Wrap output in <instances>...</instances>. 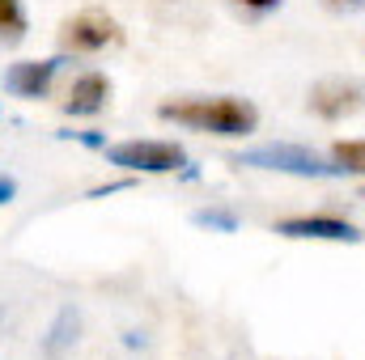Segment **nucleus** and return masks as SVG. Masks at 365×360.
Listing matches in <instances>:
<instances>
[{
	"label": "nucleus",
	"instance_id": "nucleus-12",
	"mask_svg": "<svg viewBox=\"0 0 365 360\" xmlns=\"http://www.w3.org/2000/svg\"><path fill=\"white\" fill-rule=\"evenodd\" d=\"M331 13H361L365 9V0H323Z\"/></svg>",
	"mask_w": 365,
	"mask_h": 360
},
{
	"label": "nucleus",
	"instance_id": "nucleus-6",
	"mask_svg": "<svg viewBox=\"0 0 365 360\" xmlns=\"http://www.w3.org/2000/svg\"><path fill=\"white\" fill-rule=\"evenodd\" d=\"M361 106V85L357 81H323L310 90V110L319 119H344Z\"/></svg>",
	"mask_w": 365,
	"mask_h": 360
},
{
	"label": "nucleus",
	"instance_id": "nucleus-10",
	"mask_svg": "<svg viewBox=\"0 0 365 360\" xmlns=\"http://www.w3.org/2000/svg\"><path fill=\"white\" fill-rule=\"evenodd\" d=\"M331 162L340 166V174H365V140H340L331 149Z\"/></svg>",
	"mask_w": 365,
	"mask_h": 360
},
{
	"label": "nucleus",
	"instance_id": "nucleus-1",
	"mask_svg": "<svg viewBox=\"0 0 365 360\" xmlns=\"http://www.w3.org/2000/svg\"><path fill=\"white\" fill-rule=\"evenodd\" d=\"M158 115L166 123L208 132L221 140H238V136H251L259 127V110L242 97H182V102H162Z\"/></svg>",
	"mask_w": 365,
	"mask_h": 360
},
{
	"label": "nucleus",
	"instance_id": "nucleus-14",
	"mask_svg": "<svg viewBox=\"0 0 365 360\" xmlns=\"http://www.w3.org/2000/svg\"><path fill=\"white\" fill-rule=\"evenodd\" d=\"M13 195H17V182H13V179H0V203H9Z\"/></svg>",
	"mask_w": 365,
	"mask_h": 360
},
{
	"label": "nucleus",
	"instance_id": "nucleus-4",
	"mask_svg": "<svg viewBox=\"0 0 365 360\" xmlns=\"http://www.w3.org/2000/svg\"><path fill=\"white\" fill-rule=\"evenodd\" d=\"M110 43H119V21L115 17H106V13H77V17H68L64 26H60V47L64 51H81V55H93V51H102V47H110Z\"/></svg>",
	"mask_w": 365,
	"mask_h": 360
},
{
	"label": "nucleus",
	"instance_id": "nucleus-11",
	"mask_svg": "<svg viewBox=\"0 0 365 360\" xmlns=\"http://www.w3.org/2000/svg\"><path fill=\"white\" fill-rule=\"evenodd\" d=\"M68 339H77V314H60V322H56V331L47 339V356H56Z\"/></svg>",
	"mask_w": 365,
	"mask_h": 360
},
{
	"label": "nucleus",
	"instance_id": "nucleus-8",
	"mask_svg": "<svg viewBox=\"0 0 365 360\" xmlns=\"http://www.w3.org/2000/svg\"><path fill=\"white\" fill-rule=\"evenodd\" d=\"M106 102H110V81L102 73H86L73 81V90L64 97V110L68 115H98Z\"/></svg>",
	"mask_w": 365,
	"mask_h": 360
},
{
	"label": "nucleus",
	"instance_id": "nucleus-2",
	"mask_svg": "<svg viewBox=\"0 0 365 360\" xmlns=\"http://www.w3.org/2000/svg\"><path fill=\"white\" fill-rule=\"evenodd\" d=\"M106 157H110V166L132 170V174H170V170L187 166V153L166 140H123V144H110Z\"/></svg>",
	"mask_w": 365,
	"mask_h": 360
},
{
	"label": "nucleus",
	"instance_id": "nucleus-9",
	"mask_svg": "<svg viewBox=\"0 0 365 360\" xmlns=\"http://www.w3.org/2000/svg\"><path fill=\"white\" fill-rule=\"evenodd\" d=\"M21 38H26L21 0H0V43H21Z\"/></svg>",
	"mask_w": 365,
	"mask_h": 360
},
{
	"label": "nucleus",
	"instance_id": "nucleus-15",
	"mask_svg": "<svg viewBox=\"0 0 365 360\" xmlns=\"http://www.w3.org/2000/svg\"><path fill=\"white\" fill-rule=\"evenodd\" d=\"M361 199H365V191H361Z\"/></svg>",
	"mask_w": 365,
	"mask_h": 360
},
{
	"label": "nucleus",
	"instance_id": "nucleus-5",
	"mask_svg": "<svg viewBox=\"0 0 365 360\" xmlns=\"http://www.w3.org/2000/svg\"><path fill=\"white\" fill-rule=\"evenodd\" d=\"M276 233L280 238H310V242H357L361 238L340 216H293V221H280Z\"/></svg>",
	"mask_w": 365,
	"mask_h": 360
},
{
	"label": "nucleus",
	"instance_id": "nucleus-3",
	"mask_svg": "<svg viewBox=\"0 0 365 360\" xmlns=\"http://www.w3.org/2000/svg\"><path fill=\"white\" fill-rule=\"evenodd\" d=\"M238 166H255V170H280V174H297V179H327V174H340V166L314 157L310 149H293V144H264V149H251L238 157Z\"/></svg>",
	"mask_w": 365,
	"mask_h": 360
},
{
	"label": "nucleus",
	"instance_id": "nucleus-7",
	"mask_svg": "<svg viewBox=\"0 0 365 360\" xmlns=\"http://www.w3.org/2000/svg\"><path fill=\"white\" fill-rule=\"evenodd\" d=\"M56 68H60V60H26V64H13L4 73V90L13 93V97H43L47 85H51V77H56Z\"/></svg>",
	"mask_w": 365,
	"mask_h": 360
},
{
	"label": "nucleus",
	"instance_id": "nucleus-13",
	"mask_svg": "<svg viewBox=\"0 0 365 360\" xmlns=\"http://www.w3.org/2000/svg\"><path fill=\"white\" fill-rule=\"evenodd\" d=\"M234 4H242V9H251V13H268V9L280 4V0H234Z\"/></svg>",
	"mask_w": 365,
	"mask_h": 360
}]
</instances>
